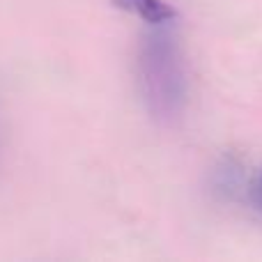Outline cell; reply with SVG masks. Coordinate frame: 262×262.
<instances>
[{"mask_svg":"<svg viewBox=\"0 0 262 262\" xmlns=\"http://www.w3.org/2000/svg\"><path fill=\"white\" fill-rule=\"evenodd\" d=\"M118 9H124V12H131L136 16H140L143 21L152 23V26H159V23L172 21L177 16V12L166 5L163 0H111Z\"/></svg>","mask_w":262,"mask_h":262,"instance_id":"obj_1","label":"cell"},{"mask_svg":"<svg viewBox=\"0 0 262 262\" xmlns=\"http://www.w3.org/2000/svg\"><path fill=\"white\" fill-rule=\"evenodd\" d=\"M253 203H255V207L262 212V175H260L258 184H255V189H253Z\"/></svg>","mask_w":262,"mask_h":262,"instance_id":"obj_2","label":"cell"}]
</instances>
